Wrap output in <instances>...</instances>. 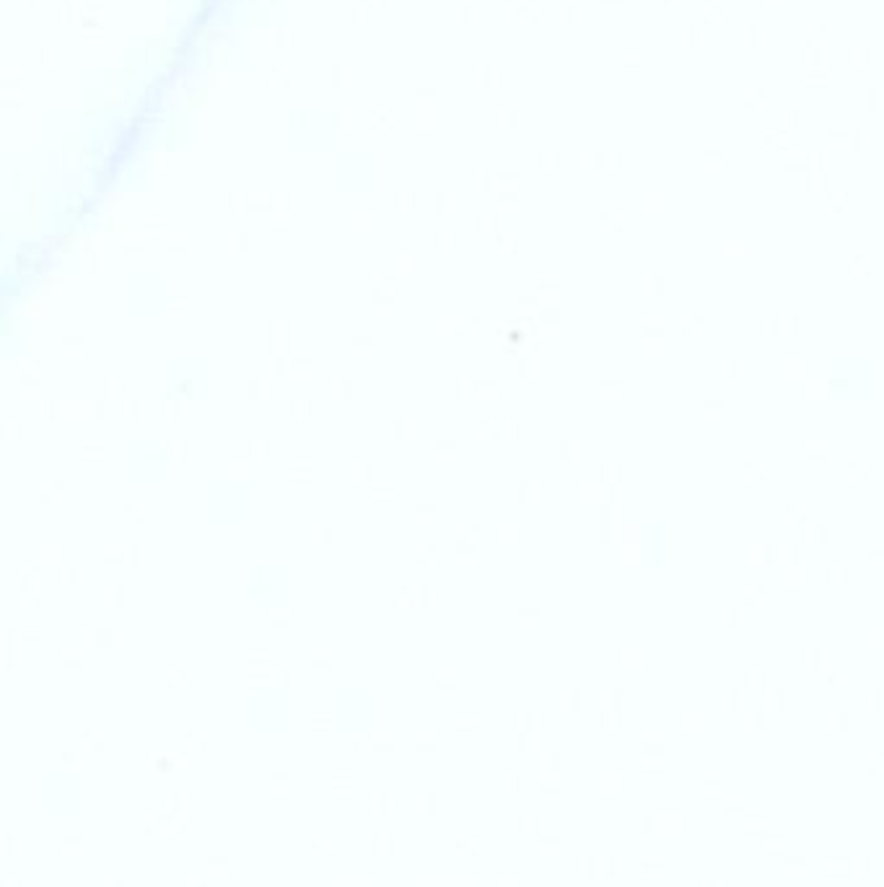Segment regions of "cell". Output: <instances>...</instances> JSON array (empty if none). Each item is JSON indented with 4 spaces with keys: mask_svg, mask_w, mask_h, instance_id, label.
Here are the masks:
<instances>
[{
    "mask_svg": "<svg viewBox=\"0 0 884 887\" xmlns=\"http://www.w3.org/2000/svg\"><path fill=\"white\" fill-rule=\"evenodd\" d=\"M869 384V374H864L861 358H835L827 374V387L838 390L843 397H859L861 387Z\"/></svg>",
    "mask_w": 884,
    "mask_h": 887,
    "instance_id": "obj_1",
    "label": "cell"
}]
</instances>
